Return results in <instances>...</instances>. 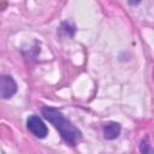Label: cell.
I'll use <instances>...</instances> for the list:
<instances>
[{"instance_id": "obj_1", "label": "cell", "mask_w": 154, "mask_h": 154, "mask_svg": "<svg viewBox=\"0 0 154 154\" xmlns=\"http://www.w3.org/2000/svg\"><path fill=\"white\" fill-rule=\"evenodd\" d=\"M42 116L52 123V125L60 132L61 137L65 140L66 143L70 146H76L77 142L82 138L81 131L69 120L64 117V114L58 111L54 107H43L42 108Z\"/></svg>"}, {"instance_id": "obj_2", "label": "cell", "mask_w": 154, "mask_h": 154, "mask_svg": "<svg viewBox=\"0 0 154 154\" xmlns=\"http://www.w3.org/2000/svg\"><path fill=\"white\" fill-rule=\"evenodd\" d=\"M28 129L38 138H45L48 134V129L42 122V119L37 116H30L26 120Z\"/></svg>"}, {"instance_id": "obj_3", "label": "cell", "mask_w": 154, "mask_h": 154, "mask_svg": "<svg viewBox=\"0 0 154 154\" xmlns=\"http://www.w3.org/2000/svg\"><path fill=\"white\" fill-rule=\"evenodd\" d=\"M17 91V83L11 76H0V99H8Z\"/></svg>"}, {"instance_id": "obj_4", "label": "cell", "mask_w": 154, "mask_h": 154, "mask_svg": "<svg viewBox=\"0 0 154 154\" xmlns=\"http://www.w3.org/2000/svg\"><path fill=\"white\" fill-rule=\"evenodd\" d=\"M120 134V125L118 123H108L103 126V136L107 140H114Z\"/></svg>"}, {"instance_id": "obj_5", "label": "cell", "mask_w": 154, "mask_h": 154, "mask_svg": "<svg viewBox=\"0 0 154 154\" xmlns=\"http://www.w3.org/2000/svg\"><path fill=\"white\" fill-rule=\"evenodd\" d=\"M148 148H149V144H148L147 142L144 143V142L142 141V143H141V152H142V154H149L150 152L148 150Z\"/></svg>"}]
</instances>
